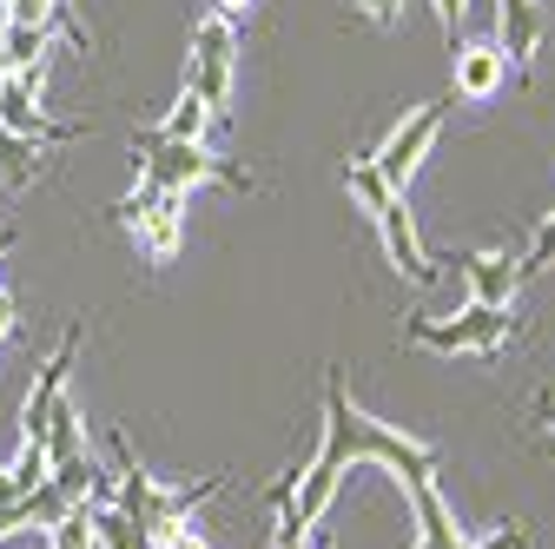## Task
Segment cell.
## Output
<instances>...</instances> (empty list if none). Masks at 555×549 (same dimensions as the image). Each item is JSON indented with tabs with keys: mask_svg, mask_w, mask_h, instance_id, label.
I'll list each match as a JSON object with an SVG mask.
<instances>
[{
	"mask_svg": "<svg viewBox=\"0 0 555 549\" xmlns=\"http://www.w3.org/2000/svg\"><path fill=\"white\" fill-rule=\"evenodd\" d=\"M318 457L337 463V470H351V463H384L403 490L437 484V470H443L437 444L403 437V431L377 424L371 410H358L351 391H344V371H337V365H331V378H324V444H318Z\"/></svg>",
	"mask_w": 555,
	"mask_h": 549,
	"instance_id": "obj_1",
	"label": "cell"
},
{
	"mask_svg": "<svg viewBox=\"0 0 555 549\" xmlns=\"http://www.w3.org/2000/svg\"><path fill=\"white\" fill-rule=\"evenodd\" d=\"M344 192H351V205L377 226V239H384V252H390V265L403 271V279L410 285H437V265H430L424 239H416V226H410V199L384 186V173L371 166V153L344 159Z\"/></svg>",
	"mask_w": 555,
	"mask_h": 549,
	"instance_id": "obj_2",
	"label": "cell"
},
{
	"mask_svg": "<svg viewBox=\"0 0 555 549\" xmlns=\"http://www.w3.org/2000/svg\"><path fill=\"white\" fill-rule=\"evenodd\" d=\"M132 173H139V186H159V192H192V186H232V192H258V179L238 166V159H225V153H212L205 140H166V132H153V126H139L132 132Z\"/></svg>",
	"mask_w": 555,
	"mask_h": 549,
	"instance_id": "obj_3",
	"label": "cell"
},
{
	"mask_svg": "<svg viewBox=\"0 0 555 549\" xmlns=\"http://www.w3.org/2000/svg\"><path fill=\"white\" fill-rule=\"evenodd\" d=\"M106 450H113V463H119V484H113V503L139 523V536H159L166 523H185V516H198V503H212L225 484H232V476L219 470V476H205V484H185V490H166L159 484V476H146V470H139V457L126 450V437L113 431L106 437Z\"/></svg>",
	"mask_w": 555,
	"mask_h": 549,
	"instance_id": "obj_4",
	"label": "cell"
},
{
	"mask_svg": "<svg viewBox=\"0 0 555 549\" xmlns=\"http://www.w3.org/2000/svg\"><path fill=\"white\" fill-rule=\"evenodd\" d=\"M522 324H516V311L509 305H463V311H450V318H403V345H416V352H437V358H496L509 337H516Z\"/></svg>",
	"mask_w": 555,
	"mask_h": 549,
	"instance_id": "obj_5",
	"label": "cell"
},
{
	"mask_svg": "<svg viewBox=\"0 0 555 549\" xmlns=\"http://www.w3.org/2000/svg\"><path fill=\"white\" fill-rule=\"evenodd\" d=\"M106 219L132 226L139 252L153 265H172L179 258V239H185V192H159V186H132L126 199L106 205Z\"/></svg>",
	"mask_w": 555,
	"mask_h": 549,
	"instance_id": "obj_6",
	"label": "cell"
},
{
	"mask_svg": "<svg viewBox=\"0 0 555 549\" xmlns=\"http://www.w3.org/2000/svg\"><path fill=\"white\" fill-rule=\"evenodd\" d=\"M232 66H238V21H232V14H205V21L192 27L185 87L212 106V113H225V106H232Z\"/></svg>",
	"mask_w": 555,
	"mask_h": 549,
	"instance_id": "obj_7",
	"label": "cell"
},
{
	"mask_svg": "<svg viewBox=\"0 0 555 549\" xmlns=\"http://www.w3.org/2000/svg\"><path fill=\"white\" fill-rule=\"evenodd\" d=\"M450 106H456V93H443V100H424V106H416L410 119H397V126H390V140L371 153V166L384 173V186H390V192H403V186L416 179V166L430 159V146H437V132H443Z\"/></svg>",
	"mask_w": 555,
	"mask_h": 549,
	"instance_id": "obj_8",
	"label": "cell"
},
{
	"mask_svg": "<svg viewBox=\"0 0 555 549\" xmlns=\"http://www.w3.org/2000/svg\"><path fill=\"white\" fill-rule=\"evenodd\" d=\"M0 126L34 140V146H66V140H80V132H93V126H74V119H53L40 106V74H0Z\"/></svg>",
	"mask_w": 555,
	"mask_h": 549,
	"instance_id": "obj_9",
	"label": "cell"
},
{
	"mask_svg": "<svg viewBox=\"0 0 555 549\" xmlns=\"http://www.w3.org/2000/svg\"><path fill=\"white\" fill-rule=\"evenodd\" d=\"M80 337H87V324L74 318V324L60 331V345H53V358L40 365L34 391L21 397V444H40V437H47V418H53V404L66 397V378H74V365H80Z\"/></svg>",
	"mask_w": 555,
	"mask_h": 549,
	"instance_id": "obj_10",
	"label": "cell"
},
{
	"mask_svg": "<svg viewBox=\"0 0 555 549\" xmlns=\"http://www.w3.org/2000/svg\"><path fill=\"white\" fill-rule=\"evenodd\" d=\"M450 265L469 279L476 305H516V292H522V258L516 252H456Z\"/></svg>",
	"mask_w": 555,
	"mask_h": 549,
	"instance_id": "obj_11",
	"label": "cell"
},
{
	"mask_svg": "<svg viewBox=\"0 0 555 549\" xmlns=\"http://www.w3.org/2000/svg\"><path fill=\"white\" fill-rule=\"evenodd\" d=\"M450 93L456 100H496L503 93V80H509V60H503V47L496 40H469V47H456V60H450Z\"/></svg>",
	"mask_w": 555,
	"mask_h": 549,
	"instance_id": "obj_12",
	"label": "cell"
},
{
	"mask_svg": "<svg viewBox=\"0 0 555 549\" xmlns=\"http://www.w3.org/2000/svg\"><path fill=\"white\" fill-rule=\"evenodd\" d=\"M496 47L516 74H529V60L542 47V8L535 0H496Z\"/></svg>",
	"mask_w": 555,
	"mask_h": 549,
	"instance_id": "obj_13",
	"label": "cell"
},
{
	"mask_svg": "<svg viewBox=\"0 0 555 549\" xmlns=\"http://www.w3.org/2000/svg\"><path fill=\"white\" fill-rule=\"evenodd\" d=\"M410 510H416V549H469V536L456 529V516H450V503H443L437 484H416Z\"/></svg>",
	"mask_w": 555,
	"mask_h": 549,
	"instance_id": "obj_14",
	"label": "cell"
},
{
	"mask_svg": "<svg viewBox=\"0 0 555 549\" xmlns=\"http://www.w3.org/2000/svg\"><path fill=\"white\" fill-rule=\"evenodd\" d=\"M47 47H53V27H40V21L0 27V66H8V74H40L47 80Z\"/></svg>",
	"mask_w": 555,
	"mask_h": 549,
	"instance_id": "obj_15",
	"label": "cell"
},
{
	"mask_svg": "<svg viewBox=\"0 0 555 549\" xmlns=\"http://www.w3.org/2000/svg\"><path fill=\"white\" fill-rule=\"evenodd\" d=\"M8 21H40V27L66 34L80 53H93V27L74 14V0H8Z\"/></svg>",
	"mask_w": 555,
	"mask_h": 549,
	"instance_id": "obj_16",
	"label": "cell"
},
{
	"mask_svg": "<svg viewBox=\"0 0 555 549\" xmlns=\"http://www.w3.org/2000/svg\"><path fill=\"white\" fill-rule=\"evenodd\" d=\"M40 173H47V146H34V140H21V132L0 126V179H8L14 192H27Z\"/></svg>",
	"mask_w": 555,
	"mask_h": 549,
	"instance_id": "obj_17",
	"label": "cell"
},
{
	"mask_svg": "<svg viewBox=\"0 0 555 549\" xmlns=\"http://www.w3.org/2000/svg\"><path fill=\"white\" fill-rule=\"evenodd\" d=\"M219 126V113L212 106H205L192 87H179V100H172V113L153 126V132H166V140H205V132H212Z\"/></svg>",
	"mask_w": 555,
	"mask_h": 549,
	"instance_id": "obj_18",
	"label": "cell"
},
{
	"mask_svg": "<svg viewBox=\"0 0 555 549\" xmlns=\"http://www.w3.org/2000/svg\"><path fill=\"white\" fill-rule=\"evenodd\" d=\"M40 450H47V463H66V457H80L87 450V424H80V410L74 404H53V418H47V437H40Z\"/></svg>",
	"mask_w": 555,
	"mask_h": 549,
	"instance_id": "obj_19",
	"label": "cell"
},
{
	"mask_svg": "<svg viewBox=\"0 0 555 549\" xmlns=\"http://www.w3.org/2000/svg\"><path fill=\"white\" fill-rule=\"evenodd\" d=\"M555 265V213L535 226V239H529V252H522V279H529V271H548Z\"/></svg>",
	"mask_w": 555,
	"mask_h": 549,
	"instance_id": "obj_20",
	"label": "cell"
},
{
	"mask_svg": "<svg viewBox=\"0 0 555 549\" xmlns=\"http://www.w3.org/2000/svg\"><path fill=\"white\" fill-rule=\"evenodd\" d=\"M8 476H14V490L27 497L40 476H47V450H40V444H21V457H14V470H8Z\"/></svg>",
	"mask_w": 555,
	"mask_h": 549,
	"instance_id": "obj_21",
	"label": "cell"
},
{
	"mask_svg": "<svg viewBox=\"0 0 555 549\" xmlns=\"http://www.w3.org/2000/svg\"><path fill=\"white\" fill-rule=\"evenodd\" d=\"M153 549H212V542H205V536H198V523L185 516V523H166V529L153 536Z\"/></svg>",
	"mask_w": 555,
	"mask_h": 549,
	"instance_id": "obj_22",
	"label": "cell"
},
{
	"mask_svg": "<svg viewBox=\"0 0 555 549\" xmlns=\"http://www.w3.org/2000/svg\"><path fill=\"white\" fill-rule=\"evenodd\" d=\"M469 549H529V523H503V529H490V536L469 542Z\"/></svg>",
	"mask_w": 555,
	"mask_h": 549,
	"instance_id": "obj_23",
	"label": "cell"
},
{
	"mask_svg": "<svg viewBox=\"0 0 555 549\" xmlns=\"http://www.w3.org/2000/svg\"><path fill=\"white\" fill-rule=\"evenodd\" d=\"M351 14H364V21H377V27H397L403 0H351Z\"/></svg>",
	"mask_w": 555,
	"mask_h": 549,
	"instance_id": "obj_24",
	"label": "cell"
},
{
	"mask_svg": "<svg viewBox=\"0 0 555 549\" xmlns=\"http://www.w3.org/2000/svg\"><path fill=\"white\" fill-rule=\"evenodd\" d=\"M430 8H437V21H443V34L456 40V27L469 21V0H430Z\"/></svg>",
	"mask_w": 555,
	"mask_h": 549,
	"instance_id": "obj_25",
	"label": "cell"
},
{
	"mask_svg": "<svg viewBox=\"0 0 555 549\" xmlns=\"http://www.w3.org/2000/svg\"><path fill=\"white\" fill-rule=\"evenodd\" d=\"M14 529H27V510H21V497H14V503H0V542H8Z\"/></svg>",
	"mask_w": 555,
	"mask_h": 549,
	"instance_id": "obj_26",
	"label": "cell"
},
{
	"mask_svg": "<svg viewBox=\"0 0 555 549\" xmlns=\"http://www.w3.org/2000/svg\"><path fill=\"white\" fill-rule=\"evenodd\" d=\"M14 324H21V305H14V292H0V345L14 337Z\"/></svg>",
	"mask_w": 555,
	"mask_h": 549,
	"instance_id": "obj_27",
	"label": "cell"
},
{
	"mask_svg": "<svg viewBox=\"0 0 555 549\" xmlns=\"http://www.w3.org/2000/svg\"><path fill=\"white\" fill-rule=\"evenodd\" d=\"M535 418H542V431L555 437V391H535Z\"/></svg>",
	"mask_w": 555,
	"mask_h": 549,
	"instance_id": "obj_28",
	"label": "cell"
},
{
	"mask_svg": "<svg viewBox=\"0 0 555 549\" xmlns=\"http://www.w3.org/2000/svg\"><path fill=\"white\" fill-rule=\"evenodd\" d=\"M14 245H21V232H14V226H0V258H8Z\"/></svg>",
	"mask_w": 555,
	"mask_h": 549,
	"instance_id": "obj_29",
	"label": "cell"
},
{
	"mask_svg": "<svg viewBox=\"0 0 555 549\" xmlns=\"http://www.w3.org/2000/svg\"><path fill=\"white\" fill-rule=\"evenodd\" d=\"M245 8H251V0H219V14H232V21H238Z\"/></svg>",
	"mask_w": 555,
	"mask_h": 549,
	"instance_id": "obj_30",
	"label": "cell"
},
{
	"mask_svg": "<svg viewBox=\"0 0 555 549\" xmlns=\"http://www.w3.org/2000/svg\"><path fill=\"white\" fill-rule=\"evenodd\" d=\"M403 549H416V542H403Z\"/></svg>",
	"mask_w": 555,
	"mask_h": 549,
	"instance_id": "obj_31",
	"label": "cell"
},
{
	"mask_svg": "<svg viewBox=\"0 0 555 549\" xmlns=\"http://www.w3.org/2000/svg\"><path fill=\"white\" fill-rule=\"evenodd\" d=\"M548 271H555V265H548Z\"/></svg>",
	"mask_w": 555,
	"mask_h": 549,
	"instance_id": "obj_32",
	"label": "cell"
}]
</instances>
